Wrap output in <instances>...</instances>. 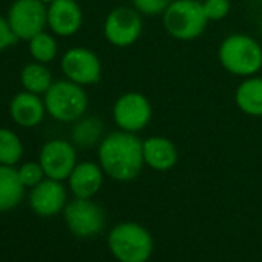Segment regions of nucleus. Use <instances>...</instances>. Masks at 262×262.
I'll return each instance as SVG.
<instances>
[{"mask_svg":"<svg viewBox=\"0 0 262 262\" xmlns=\"http://www.w3.org/2000/svg\"><path fill=\"white\" fill-rule=\"evenodd\" d=\"M97 158L103 173L117 182L136 179L144 168L142 141L135 133L116 129L106 133L97 147Z\"/></svg>","mask_w":262,"mask_h":262,"instance_id":"obj_1","label":"nucleus"},{"mask_svg":"<svg viewBox=\"0 0 262 262\" xmlns=\"http://www.w3.org/2000/svg\"><path fill=\"white\" fill-rule=\"evenodd\" d=\"M217 60L233 76L242 79L256 76L262 70V45L248 34L233 33L221 42Z\"/></svg>","mask_w":262,"mask_h":262,"instance_id":"obj_2","label":"nucleus"},{"mask_svg":"<svg viewBox=\"0 0 262 262\" xmlns=\"http://www.w3.org/2000/svg\"><path fill=\"white\" fill-rule=\"evenodd\" d=\"M208 22L199 0H173L162 14V25L167 34L181 42L199 39Z\"/></svg>","mask_w":262,"mask_h":262,"instance_id":"obj_3","label":"nucleus"},{"mask_svg":"<svg viewBox=\"0 0 262 262\" xmlns=\"http://www.w3.org/2000/svg\"><path fill=\"white\" fill-rule=\"evenodd\" d=\"M153 245L150 231L138 222H120L108 234V248L119 262H147Z\"/></svg>","mask_w":262,"mask_h":262,"instance_id":"obj_4","label":"nucleus"},{"mask_svg":"<svg viewBox=\"0 0 262 262\" xmlns=\"http://www.w3.org/2000/svg\"><path fill=\"white\" fill-rule=\"evenodd\" d=\"M47 113L63 123H74L88 110V94L85 88L71 80H57L45 93Z\"/></svg>","mask_w":262,"mask_h":262,"instance_id":"obj_5","label":"nucleus"},{"mask_svg":"<svg viewBox=\"0 0 262 262\" xmlns=\"http://www.w3.org/2000/svg\"><path fill=\"white\" fill-rule=\"evenodd\" d=\"M151 117V102L139 91H126L114 100L113 120L117 129L138 135L150 125Z\"/></svg>","mask_w":262,"mask_h":262,"instance_id":"obj_6","label":"nucleus"},{"mask_svg":"<svg viewBox=\"0 0 262 262\" xmlns=\"http://www.w3.org/2000/svg\"><path fill=\"white\" fill-rule=\"evenodd\" d=\"M142 31V14L135 7L119 5L108 13L103 22V36L106 42L116 48L135 45L141 39Z\"/></svg>","mask_w":262,"mask_h":262,"instance_id":"obj_7","label":"nucleus"},{"mask_svg":"<svg viewBox=\"0 0 262 262\" xmlns=\"http://www.w3.org/2000/svg\"><path fill=\"white\" fill-rule=\"evenodd\" d=\"M8 22L22 40H31L48 25V8L42 0H16L8 13Z\"/></svg>","mask_w":262,"mask_h":262,"instance_id":"obj_8","label":"nucleus"},{"mask_svg":"<svg viewBox=\"0 0 262 262\" xmlns=\"http://www.w3.org/2000/svg\"><path fill=\"white\" fill-rule=\"evenodd\" d=\"M63 216L70 231L79 237L96 236L105 227V213L102 207L91 199L76 198L65 205Z\"/></svg>","mask_w":262,"mask_h":262,"instance_id":"obj_9","label":"nucleus"},{"mask_svg":"<svg viewBox=\"0 0 262 262\" xmlns=\"http://www.w3.org/2000/svg\"><path fill=\"white\" fill-rule=\"evenodd\" d=\"M65 77L82 86L94 85L102 77V62L99 56L85 47L70 48L60 62Z\"/></svg>","mask_w":262,"mask_h":262,"instance_id":"obj_10","label":"nucleus"},{"mask_svg":"<svg viewBox=\"0 0 262 262\" xmlns=\"http://www.w3.org/2000/svg\"><path fill=\"white\" fill-rule=\"evenodd\" d=\"M39 162L45 176L56 181L68 179L77 165V155L74 144L63 139H53L47 142L39 155Z\"/></svg>","mask_w":262,"mask_h":262,"instance_id":"obj_11","label":"nucleus"},{"mask_svg":"<svg viewBox=\"0 0 262 262\" xmlns=\"http://www.w3.org/2000/svg\"><path fill=\"white\" fill-rule=\"evenodd\" d=\"M83 13L76 0H54L48 7V27L56 36L70 37L79 33Z\"/></svg>","mask_w":262,"mask_h":262,"instance_id":"obj_12","label":"nucleus"},{"mask_svg":"<svg viewBox=\"0 0 262 262\" xmlns=\"http://www.w3.org/2000/svg\"><path fill=\"white\" fill-rule=\"evenodd\" d=\"M31 208L39 216H54L62 211L67 205V190L62 181L43 179L40 184L33 187L30 196Z\"/></svg>","mask_w":262,"mask_h":262,"instance_id":"obj_13","label":"nucleus"},{"mask_svg":"<svg viewBox=\"0 0 262 262\" xmlns=\"http://www.w3.org/2000/svg\"><path fill=\"white\" fill-rule=\"evenodd\" d=\"M144 164L155 171L165 173L174 168L179 159L178 147L165 136H150L142 141Z\"/></svg>","mask_w":262,"mask_h":262,"instance_id":"obj_14","label":"nucleus"},{"mask_svg":"<svg viewBox=\"0 0 262 262\" xmlns=\"http://www.w3.org/2000/svg\"><path fill=\"white\" fill-rule=\"evenodd\" d=\"M103 176L105 173L100 164L90 162V161L79 162L68 178L70 190L76 198L91 199L102 188Z\"/></svg>","mask_w":262,"mask_h":262,"instance_id":"obj_15","label":"nucleus"},{"mask_svg":"<svg viewBox=\"0 0 262 262\" xmlns=\"http://www.w3.org/2000/svg\"><path fill=\"white\" fill-rule=\"evenodd\" d=\"M10 113L17 125L24 128H33L43 120L47 106L45 102L39 97V94H34L31 91H22L16 94L11 100Z\"/></svg>","mask_w":262,"mask_h":262,"instance_id":"obj_16","label":"nucleus"},{"mask_svg":"<svg viewBox=\"0 0 262 262\" xmlns=\"http://www.w3.org/2000/svg\"><path fill=\"white\" fill-rule=\"evenodd\" d=\"M234 103L244 114L262 117V77H245L234 91Z\"/></svg>","mask_w":262,"mask_h":262,"instance_id":"obj_17","label":"nucleus"},{"mask_svg":"<svg viewBox=\"0 0 262 262\" xmlns=\"http://www.w3.org/2000/svg\"><path fill=\"white\" fill-rule=\"evenodd\" d=\"M25 185L19 178V170L0 164V211L13 210L24 199Z\"/></svg>","mask_w":262,"mask_h":262,"instance_id":"obj_18","label":"nucleus"},{"mask_svg":"<svg viewBox=\"0 0 262 262\" xmlns=\"http://www.w3.org/2000/svg\"><path fill=\"white\" fill-rule=\"evenodd\" d=\"M103 136V122L96 116H83L76 120L71 128V141L80 148H91L94 145H99Z\"/></svg>","mask_w":262,"mask_h":262,"instance_id":"obj_19","label":"nucleus"},{"mask_svg":"<svg viewBox=\"0 0 262 262\" xmlns=\"http://www.w3.org/2000/svg\"><path fill=\"white\" fill-rule=\"evenodd\" d=\"M20 80L27 91H31L34 94H42V93L45 94L48 88L53 85V74L45 63L36 62V63H28L22 70Z\"/></svg>","mask_w":262,"mask_h":262,"instance_id":"obj_20","label":"nucleus"},{"mask_svg":"<svg viewBox=\"0 0 262 262\" xmlns=\"http://www.w3.org/2000/svg\"><path fill=\"white\" fill-rule=\"evenodd\" d=\"M24 155L20 138L13 129L0 128V164L14 167Z\"/></svg>","mask_w":262,"mask_h":262,"instance_id":"obj_21","label":"nucleus"},{"mask_svg":"<svg viewBox=\"0 0 262 262\" xmlns=\"http://www.w3.org/2000/svg\"><path fill=\"white\" fill-rule=\"evenodd\" d=\"M57 51H59V47H57L56 39L45 31L39 33L30 40V54L33 56L36 62L48 63L56 59Z\"/></svg>","mask_w":262,"mask_h":262,"instance_id":"obj_22","label":"nucleus"},{"mask_svg":"<svg viewBox=\"0 0 262 262\" xmlns=\"http://www.w3.org/2000/svg\"><path fill=\"white\" fill-rule=\"evenodd\" d=\"M202 7L210 22H221L230 14L231 2L230 0H204Z\"/></svg>","mask_w":262,"mask_h":262,"instance_id":"obj_23","label":"nucleus"},{"mask_svg":"<svg viewBox=\"0 0 262 262\" xmlns=\"http://www.w3.org/2000/svg\"><path fill=\"white\" fill-rule=\"evenodd\" d=\"M171 2L173 0H131V7H135L142 16L156 17L162 16Z\"/></svg>","mask_w":262,"mask_h":262,"instance_id":"obj_24","label":"nucleus"},{"mask_svg":"<svg viewBox=\"0 0 262 262\" xmlns=\"http://www.w3.org/2000/svg\"><path fill=\"white\" fill-rule=\"evenodd\" d=\"M45 171L40 162H27L19 168V178L25 187H36L43 181Z\"/></svg>","mask_w":262,"mask_h":262,"instance_id":"obj_25","label":"nucleus"},{"mask_svg":"<svg viewBox=\"0 0 262 262\" xmlns=\"http://www.w3.org/2000/svg\"><path fill=\"white\" fill-rule=\"evenodd\" d=\"M17 40H19V37L13 31L8 19H5L4 16H0V51L13 47Z\"/></svg>","mask_w":262,"mask_h":262,"instance_id":"obj_26","label":"nucleus"},{"mask_svg":"<svg viewBox=\"0 0 262 262\" xmlns=\"http://www.w3.org/2000/svg\"><path fill=\"white\" fill-rule=\"evenodd\" d=\"M42 2H43V4H48V5H50L51 2H54V0H42Z\"/></svg>","mask_w":262,"mask_h":262,"instance_id":"obj_27","label":"nucleus"},{"mask_svg":"<svg viewBox=\"0 0 262 262\" xmlns=\"http://www.w3.org/2000/svg\"><path fill=\"white\" fill-rule=\"evenodd\" d=\"M259 28H260V31H262V17H260V20H259Z\"/></svg>","mask_w":262,"mask_h":262,"instance_id":"obj_28","label":"nucleus"}]
</instances>
